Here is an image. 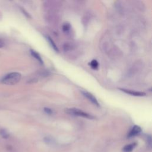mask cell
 Returning a JSON list of instances; mask_svg holds the SVG:
<instances>
[{"mask_svg": "<svg viewBox=\"0 0 152 152\" xmlns=\"http://www.w3.org/2000/svg\"><path fill=\"white\" fill-rule=\"evenodd\" d=\"M136 145H137L136 142H133V143H131L129 144H127L125 147H123L122 151L123 152H131L136 147Z\"/></svg>", "mask_w": 152, "mask_h": 152, "instance_id": "cell-6", "label": "cell"}, {"mask_svg": "<svg viewBox=\"0 0 152 152\" xmlns=\"http://www.w3.org/2000/svg\"><path fill=\"white\" fill-rule=\"evenodd\" d=\"M30 53H31V55L35 59H36L38 61V62H39V63H40L41 64H43V60H42V59L40 55L37 52H36V51L34 50L31 49V50H30Z\"/></svg>", "mask_w": 152, "mask_h": 152, "instance_id": "cell-7", "label": "cell"}, {"mask_svg": "<svg viewBox=\"0 0 152 152\" xmlns=\"http://www.w3.org/2000/svg\"><path fill=\"white\" fill-rule=\"evenodd\" d=\"M141 132V128L138 125H135L133 126V128L131 129V130L129 132L128 137H132L135 136V135L139 134Z\"/></svg>", "mask_w": 152, "mask_h": 152, "instance_id": "cell-5", "label": "cell"}, {"mask_svg": "<svg viewBox=\"0 0 152 152\" xmlns=\"http://www.w3.org/2000/svg\"><path fill=\"white\" fill-rule=\"evenodd\" d=\"M82 93L85 97H86L94 105L97 106H99V103L97 100L92 94H91L89 92H87L86 91H82Z\"/></svg>", "mask_w": 152, "mask_h": 152, "instance_id": "cell-3", "label": "cell"}, {"mask_svg": "<svg viewBox=\"0 0 152 152\" xmlns=\"http://www.w3.org/2000/svg\"><path fill=\"white\" fill-rule=\"evenodd\" d=\"M90 65L91 66V68H92L93 69H97L98 68L99 66V64L97 62V61L95 59L92 60L90 62Z\"/></svg>", "mask_w": 152, "mask_h": 152, "instance_id": "cell-9", "label": "cell"}, {"mask_svg": "<svg viewBox=\"0 0 152 152\" xmlns=\"http://www.w3.org/2000/svg\"><path fill=\"white\" fill-rule=\"evenodd\" d=\"M66 112L70 114V115H75V116H80V117H83L84 118H87V119H92L94 118V117L89 114L87 113L86 112H83V110L79 109H76V108H70V109H68Z\"/></svg>", "mask_w": 152, "mask_h": 152, "instance_id": "cell-2", "label": "cell"}, {"mask_svg": "<svg viewBox=\"0 0 152 152\" xmlns=\"http://www.w3.org/2000/svg\"><path fill=\"white\" fill-rule=\"evenodd\" d=\"M1 134H2V135L3 137H4V135H5V137H8V134H7L5 131H4V130H2V131H1Z\"/></svg>", "mask_w": 152, "mask_h": 152, "instance_id": "cell-12", "label": "cell"}, {"mask_svg": "<svg viewBox=\"0 0 152 152\" xmlns=\"http://www.w3.org/2000/svg\"><path fill=\"white\" fill-rule=\"evenodd\" d=\"M70 25L68 23H66L63 25L62 26V29L64 31H68L70 29Z\"/></svg>", "mask_w": 152, "mask_h": 152, "instance_id": "cell-10", "label": "cell"}, {"mask_svg": "<svg viewBox=\"0 0 152 152\" xmlns=\"http://www.w3.org/2000/svg\"><path fill=\"white\" fill-rule=\"evenodd\" d=\"M119 90H121V91L125 92L126 94H129L131 96H145V93L144 92H141V91H133L131 90H126L125 88H119Z\"/></svg>", "mask_w": 152, "mask_h": 152, "instance_id": "cell-4", "label": "cell"}, {"mask_svg": "<svg viewBox=\"0 0 152 152\" xmlns=\"http://www.w3.org/2000/svg\"><path fill=\"white\" fill-rule=\"evenodd\" d=\"M44 110L46 113L49 114V115L52 114V113H53V110L51 109H49V108H48V107H45Z\"/></svg>", "mask_w": 152, "mask_h": 152, "instance_id": "cell-11", "label": "cell"}, {"mask_svg": "<svg viewBox=\"0 0 152 152\" xmlns=\"http://www.w3.org/2000/svg\"><path fill=\"white\" fill-rule=\"evenodd\" d=\"M46 39H47L48 41L49 42V44L50 45L51 47L53 49V50H54L55 51H56V52H59V50H58V48H57L56 44L54 43L53 40L50 37H49V36H47V37H46Z\"/></svg>", "mask_w": 152, "mask_h": 152, "instance_id": "cell-8", "label": "cell"}, {"mask_svg": "<svg viewBox=\"0 0 152 152\" xmlns=\"http://www.w3.org/2000/svg\"><path fill=\"white\" fill-rule=\"evenodd\" d=\"M21 75L20 73L14 72L6 75L1 80V83L6 85H14L18 83L21 80Z\"/></svg>", "mask_w": 152, "mask_h": 152, "instance_id": "cell-1", "label": "cell"}, {"mask_svg": "<svg viewBox=\"0 0 152 152\" xmlns=\"http://www.w3.org/2000/svg\"><path fill=\"white\" fill-rule=\"evenodd\" d=\"M4 43L3 42V41H2V40H1L0 39V48L3 47V46H4Z\"/></svg>", "mask_w": 152, "mask_h": 152, "instance_id": "cell-13", "label": "cell"}]
</instances>
